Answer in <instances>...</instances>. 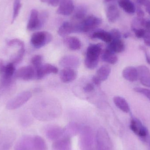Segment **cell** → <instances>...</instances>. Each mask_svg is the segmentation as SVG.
I'll list each match as a JSON object with an SVG mask.
<instances>
[{
    "instance_id": "obj_1",
    "label": "cell",
    "mask_w": 150,
    "mask_h": 150,
    "mask_svg": "<svg viewBox=\"0 0 150 150\" xmlns=\"http://www.w3.org/2000/svg\"><path fill=\"white\" fill-rule=\"evenodd\" d=\"M102 45L100 44L90 45L86 50L84 64L87 68L93 69L98 64L99 56L102 53Z\"/></svg>"
},
{
    "instance_id": "obj_2",
    "label": "cell",
    "mask_w": 150,
    "mask_h": 150,
    "mask_svg": "<svg viewBox=\"0 0 150 150\" xmlns=\"http://www.w3.org/2000/svg\"><path fill=\"white\" fill-rule=\"evenodd\" d=\"M75 33L88 32L96 29L102 23V19L94 16L85 17L82 21L73 23Z\"/></svg>"
},
{
    "instance_id": "obj_3",
    "label": "cell",
    "mask_w": 150,
    "mask_h": 150,
    "mask_svg": "<svg viewBox=\"0 0 150 150\" xmlns=\"http://www.w3.org/2000/svg\"><path fill=\"white\" fill-rule=\"evenodd\" d=\"M52 39V35L50 33L47 31H38L32 34L30 42L33 47L39 49L48 45Z\"/></svg>"
},
{
    "instance_id": "obj_4",
    "label": "cell",
    "mask_w": 150,
    "mask_h": 150,
    "mask_svg": "<svg viewBox=\"0 0 150 150\" xmlns=\"http://www.w3.org/2000/svg\"><path fill=\"white\" fill-rule=\"evenodd\" d=\"M96 141L97 150H112L110 137L105 129H99L96 134Z\"/></svg>"
},
{
    "instance_id": "obj_5",
    "label": "cell",
    "mask_w": 150,
    "mask_h": 150,
    "mask_svg": "<svg viewBox=\"0 0 150 150\" xmlns=\"http://www.w3.org/2000/svg\"><path fill=\"white\" fill-rule=\"evenodd\" d=\"M32 94L30 91H24L8 101L6 108L9 110H14L19 108L27 102L31 98Z\"/></svg>"
},
{
    "instance_id": "obj_6",
    "label": "cell",
    "mask_w": 150,
    "mask_h": 150,
    "mask_svg": "<svg viewBox=\"0 0 150 150\" xmlns=\"http://www.w3.org/2000/svg\"><path fill=\"white\" fill-rule=\"evenodd\" d=\"M80 143L83 149H89L93 143V135L91 129L89 127H82L80 132Z\"/></svg>"
},
{
    "instance_id": "obj_7",
    "label": "cell",
    "mask_w": 150,
    "mask_h": 150,
    "mask_svg": "<svg viewBox=\"0 0 150 150\" xmlns=\"http://www.w3.org/2000/svg\"><path fill=\"white\" fill-rule=\"evenodd\" d=\"M36 76V71L33 66H29L20 68L15 74V77L25 81L32 80Z\"/></svg>"
},
{
    "instance_id": "obj_8",
    "label": "cell",
    "mask_w": 150,
    "mask_h": 150,
    "mask_svg": "<svg viewBox=\"0 0 150 150\" xmlns=\"http://www.w3.org/2000/svg\"><path fill=\"white\" fill-rule=\"evenodd\" d=\"M44 23L40 18L39 13L36 9L32 10L27 24V30L34 31L39 30L43 26Z\"/></svg>"
},
{
    "instance_id": "obj_9",
    "label": "cell",
    "mask_w": 150,
    "mask_h": 150,
    "mask_svg": "<svg viewBox=\"0 0 150 150\" xmlns=\"http://www.w3.org/2000/svg\"><path fill=\"white\" fill-rule=\"evenodd\" d=\"M35 77L38 79H41L47 75L50 74H56L59 69L55 66L50 64H42L38 68L35 69Z\"/></svg>"
},
{
    "instance_id": "obj_10",
    "label": "cell",
    "mask_w": 150,
    "mask_h": 150,
    "mask_svg": "<svg viewBox=\"0 0 150 150\" xmlns=\"http://www.w3.org/2000/svg\"><path fill=\"white\" fill-rule=\"evenodd\" d=\"M59 64L64 68H71L75 69L79 65V59L77 56L75 55H65L61 59Z\"/></svg>"
},
{
    "instance_id": "obj_11",
    "label": "cell",
    "mask_w": 150,
    "mask_h": 150,
    "mask_svg": "<svg viewBox=\"0 0 150 150\" xmlns=\"http://www.w3.org/2000/svg\"><path fill=\"white\" fill-rule=\"evenodd\" d=\"M75 9L73 0H61L57 13L63 16H69Z\"/></svg>"
},
{
    "instance_id": "obj_12",
    "label": "cell",
    "mask_w": 150,
    "mask_h": 150,
    "mask_svg": "<svg viewBox=\"0 0 150 150\" xmlns=\"http://www.w3.org/2000/svg\"><path fill=\"white\" fill-rule=\"evenodd\" d=\"M138 79L143 85L150 87V71L146 66L142 65L137 69Z\"/></svg>"
},
{
    "instance_id": "obj_13",
    "label": "cell",
    "mask_w": 150,
    "mask_h": 150,
    "mask_svg": "<svg viewBox=\"0 0 150 150\" xmlns=\"http://www.w3.org/2000/svg\"><path fill=\"white\" fill-rule=\"evenodd\" d=\"M46 134L50 140L56 141L63 135L64 129L59 126H51L47 129Z\"/></svg>"
},
{
    "instance_id": "obj_14",
    "label": "cell",
    "mask_w": 150,
    "mask_h": 150,
    "mask_svg": "<svg viewBox=\"0 0 150 150\" xmlns=\"http://www.w3.org/2000/svg\"><path fill=\"white\" fill-rule=\"evenodd\" d=\"M77 76V73L75 69L64 68L60 73V78L63 83H68L73 82Z\"/></svg>"
},
{
    "instance_id": "obj_15",
    "label": "cell",
    "mask_w": 150,
    "mask_h": 150,
    "mask_svg": "<svg viewBox=\"0 0 150 150\" xmlns=\"http://www.w3.org/2000/svg\"><path fill=\"white\" fill-rule=\"evenodd\" d=\"M15 73V65L12 62L5 66L0 62V74L1 75V78L13 79Z\"/></svg>"
},
{
    "instance_id": "obj_16",
    "label": "cell",
    "mask_w": 150,
    "mask_h": 150,
    "mask_svg": "<svg viewBox=\"0 0 150 150\" xmlns=\"http://www.w3.org/2000/svg\"><path fill=\"white\" fill-rule=\"evenodd\" d=\"M15 150H33V138L25 136L21 138L16 144Z\"/></svg>"
},
{
    "instance_id": "obj_17",
    "label": "cell",
    "mask_w": 150,
    "mask_h": 150,
    "mask_svg": "<svg viewBox=\"0 0 150 150\" xmlns=\"http://www.w3.org/2000/svg\"><path fill=\"white\" fill-rule=\"evenodd\" d=\"M64 44L71 51H77L82 47V43L79 39L75 37H67L64 39Z\"/></svg>"
},
{
    "instance_id": "obj_18",
    "label": "cell",
    "mask_w": 150,
    "mask_h": 150,
    "mask_svg": "<svg viewBox=\"0 0 150 150\" xmlns=\"http://www.w3.org/2000/svg\"><path fill=\"white\" fill-rule=\"evenodd\" d=\"M122 75L125 79L130 82H135L138 79L137 69L133 67L125 68L122 71Z\"/></svg>"
},
{
    "instance_id": "obj_19",
    "label": "cell",
    "mask_w": 150,
    "mask_h": 150,
    "mask_svg": "<svg viewBox=\"0 0 150 150\" xmlns=\"http://www.w3.org/2000/svg\"><path fill=\"white\" fill-rule=\"evenodd\" d=\"M82 127L81 126L75 122H71L64 129V137L70 138L71 137L74 136L80 133Z\"/></svg>"
},
{
    "instance_id": "obj_20",
    "label": "cell",
    "mask_w": 150,
    "mask_h": 150,
    "mask_svg": "<svg viewBox=\"0 0 150 150\" xmlns=\"http://www.w3.org/2000/svg\"><path fill=\"white\" fill-rule=\"evenodd\" d=\"M52 148L53 150H71V143L70 138L64 137L55 141L53 144Z\"/></svg>"
},
{
    "instance_id": "obj_21",
    "label": "cell",
    "mask_w": 150,
    "mask_h": 150,
    "mask_svg": "<svg viewBox=\"0 0 150 150\" xmlns=\"http://www.w3.org/2000/svg\"><path fill=\"white\" fill-rule=\"evenodd\" d=\"M75 33L74 25L70 22H64L60 26L58 30V33L61 37H67L69 34Z\"/></svg>"
},
{
    "instance_id": "obj_22",
    "label": "cell",
    "mask_w": 150,
    "mask_h": 150,
    "mask_svg": "<svg viewBox=\"0 0 150 150\" xmlns=\"http://www.w3.org/2000/svg\"><path fill=\"white\" fill-rule=\"evenodd\" d=\"M106 14L108 21L110 23H114L120 17V12L117 6L112 4L107 8Z\"/></svg>"
},
{
    "instance_id": "obj_23",
    "label": "cell",
    "mask_w": 150,
    "mask_h": 150,
    "mask_svg": "<svg viewBox=\"0 0 150 150\" xmlns=\"http://www.w3.org/2000/svg\"><path fill=\"white\" fill-rule=\"evenodd\" d=\"M101 59L103 62L110 64H115L118 61V57L115 53L107 47L102 52Z\"/></svg>"
},
{
    "instance_id": "obj_24",
    "label": "cell",
    "mask_w": 150,
    "mask_h": 150,
    "mask_svg": "<svg viewBox=\"0 0 150 150\" xmlns=\"http://www.w3.org/2000/svg\"><path fill=\"white\" fill-rule=\"evenodd\" d=\"M92 38L100 40L105 43L109 44L112 41V38L110 32L100 30L94 32L91 35Z\"/></svg>"
},
{
    "instance_id": "obj_25",
    "label": "cell",
    "mask_w": 150,
    "mask_h": 150,
    "mask_svg": "<svg viewBox=\"0 0 150 150\" xmlns=\"http://www.w3.org/2000/svg\"><path fill=\"white\" fill-rule=\"evenodd\" d=\"M113 102L116 106L122 112L128 113L130 111L128 103L122 97L120 96L115 97L113 98Z\"/></svg>"
},
{
    "instance_id": "obj_26",
    "label": "cell",
    "mask_w": 150,
    "mask_h": 150,
    "mask_svg": "<svg viewBox=\"0 0 150 150\" xmlns=\"http://www.w3.org/2000/svg\"><path fill=\"white\" fill-rule=\"evenodd\" d=\"M107 47L115 53H119L124 51L125 45L121 40H112Z\"/></svg>"
},
{
    "instance_id": "obj_27",
    "label": "cell",
    "mask_w": 150,
    "mask_h": 150,
    "mask_svg": "<svg viewBox=\"0 0 150 150\" xmlns=\"http://www.w3.org/2000/svg\"><path fill=\"white\" fill-rule=\"evenodd\" d=\"M111 69L110 66L108 65H104L101 66L97 71L95 76L102 81L106 80L111 73Z\"/></svg>"
},
{
    "instance_id": "obj_28",
    "label": "cell",
    "mask_w": 150,
    "mask_h": 150,
    "mask_svg": "<svg viewBox=\"0 0 150 150\" xmlns=\"http://www.w3.org/2000/svg\"><path fill=\"white\" fill-rule=\"evenodd\" d=\"M118 4L125 12L129 14H134L135 12V6L130 0H119Z\"/></svg>"
},
{
    "instance_id": "obj_29",
    "label": "cell",
    "mask_w": 150,
    "mask_h": 150,
    "mask_svg": "<svg viewBox=\"0 0 150 150\" xmlns=\"http://www.w3.org/2000/svg\"><path fill=\"white\" fill-rule=\"evenodd\" d=\"M87 9L85 6L81 5L77 7L76 9H74L73 15V19L77 21H82L85 18Z\"/></svg>"
},
{
    "instance_id": "obj_30",
    "label": "cell",
    "mask_w": 150,
    "mask_h": 150,
    "mask_svg": "<svg viewBox=\"0 0 150 150\" xmlns=\"http://www.w3.org/2000/svg\"><path fill=\"white\" fill-rule=\"evenodd\" d=\"M33 150H46L47 145L41 137L36 136L33 138Z\"/></svg>"
},
{
    "instance_id": "obj_31",
    "label": "cell",
    "mask_w": 150,
    "mask_h": 150,
    "mask_svg": "<svg viewBox=\"0 0 150 150\" xmlns=\"http://www.w3.org/2000/svg\"><path fill=\"white\" fill-rule=\"evenodd\" d=\"M42 62H43V57L40 54L34 55L32 58L31 61L33 67L35 69L38 68L43 64Z\"/></svg>"
},
{
    "instance_id": "obj_32",
    "label": "cell",
    "mask_w": 150,
    "mask_h": 150,
    "mask_svg": "<svg viewBox=\"0 0 150 150\" xmlns=\"http://www.w3.org/2000/svg\"><path fill=\"white\" fill-rule=\"evenodd\" d=\"M25 53V47H20L19 51L18 52L17 54L13 58L12 60V63L16 65V64L20 63L23 59Z\"/></svg>"
},
{
    "instance_id": "obj_33",
    "label": "cell",
    "mask_w": 150,
    "mask_h": 150,
    "mask_svg": "<svg viewBox=\"0 0 150 150\" xmlns=\"http://www.w3.org/2000/svg\"><path fill=\"white\" fill-rule=\"evenodd\" d=\"M21 0H15L14 6H13V17H12V22L16 19V18L18 16V13L20 11L22 4H21Z\"/></svg>"
},
{
    "instance_id": "obj_34",
    "label": "cell",
    "mask_w": 150,
    "mask_h": 150,
    "mask_svg": "<svg viewBox=\"0 0 150 150\" xmlns=\"http://www.w3.org/2000/svg\"><path fill=\"white\" fill-rule=\"evenodd\" d=\"M140 126H140V123L134 119L131 120L130 124V128L131 130L136 134H137L140 128L142 127H140Z\"/></svg>"
},
{
    "instance_id": "obj_35",
    "label": "cell",
    "mask_w": 150,
    "mask_h": 150,
    "mask_svg": "<svg viewBox=\"0 0 150 150\" xmlns=\"http://www.w3.org/2000/svg\"><path fill=\"white\" fill-rule=\"evenodd\" d=\"M134 91L143 94L145 97H147L150 100V90L142 87H137L134 89Z\"/></svg>"
},
{
    "instance_id": "obj_36",
    "label": "cell",
    "mask_w": 150,
    "mask_h": 150,
    "mask_svg": "<svg viewBox=\"0 0 150 150\" xmlns=\"http://www.w3.org/2000/svg\"><path fill=\"white\" fill-rule=\"evenodd\" d=\"M8 45L9 46H18L20 47H25L24 43L20 40L15 39L11 40L8 42Z\"/></svg>"
},
{
    "instance_id": "obj_37",
    "label": "cell",
    "mask_w": 150,
    "mask_h": 150,
    "mask_svg": "<svg viewBox=\"0 0 150 150\" xmlns=\"http://www.w3.org/2000/svg\"><path fill=\"white\" fill-rule=\"evenodd\" d=\"M110 33L111 35V37H112V40L121 39V34L120 32L118 29H112L110 32Z\"/></svg>"
},
{
    "instance_id": "obj_38",
    "label": "cell",
    "mask_w": 150,
    "mask_h": 150,
    "mask_svg": "<svg viewBox=\"0 0 150 150\" xmlns=\"http://www.w3.org/2000/svg\"><path fill=\"white\" fill-rule=\"evenodd\" d=\"M132 30L134 32L135 36L137 38H143L145 36L147 31L146 30H144L143 28H140V29H134Z\"/></svg>"
},
{
    "instance_id": "obj_39",
    "label": "cell",
    "mask_w": 150,
    "mask_h": 150,
    "mask_svg": "<svg viewBox=\"0 0 150 150\" xmlns=\"http://www.w3.org/2000/svg\"><path fill=\"white\" fill-rule=\"evenodd\" d=\"M41 2L48 3L53 7H56L60 3V0H40Z\"/></svg>"
},
{
    "instance_id": "obj_40",
    "label": "cell",
    "mask_w": 150,
    "mask_h": 150,
    "mask_svg": "<svg viewBox=\"0 0 150 150\" xmlns=\"http://www.w3.org/2000/svg\"><path fill=\"white\" fill-rule=\"evenodd\" d=\"M94 90V86L92 83H88L85 86L83 87V90L85 92L90 93L93 91Z\"/></svg>"
},
{
    "instance_id": "obj_41",
    "label": "cell",
    "mask_w": 150,
    "mask_h": 150,
    "mask_svg": "<svg viewBox=\"0 0 150 150\" xmlns=\"http://www.w3.org/2000/svg\"><path fill=\"white\" fill-rule=\"evenodd\" d=\"M147 130H146V129L143 127H142L140 128V130H139V132H138V134H137V135L141 137H145L147 136Z\"/></svg>"
},
{
    "instance_id": "obj_42",
    "label": "cell",
    "mask_w": 150,
    "mask_h": 150,
    "mask_svg": "<svg viewBox=\"0 0 150 150\" xmlns=\"http://www.w3.org/2000/svg\"><path fill=\"white\" fill-rule=\"evenodd\" d=\"M143 39L144 43L148 46L150 47V33L148 32L146 33L145 36L144 37Z\"/></svg>"
},
{
    "instance_id": "obj_43",
    "label": "cell",
    "mask_w": 150,
    "mask_h": 150,
    "mask_svg": "<svg viewBox=\"0 0 150 150\" xmlns=\"http://www.w3.org/2000/svg\"><path fill=\"white\" fill-rule=\"evenodd\" d=\"M92 82L94 84L99 86L101 84V81L96 76H93L92 78Z\"/></svg>"
},
{
    "instance_id": "obj_44",
    "label": "cell",
    "mask_w": 150,
    "mask_h": 150,
    "mask_svg": "<svg viewBox=\"0 0 150 150\" xmlns=\"http://www.w3.org/2000/svg\"><path fill=\"white\" fill-rule=\"evenodd\" d=\"M137 14L139 18H143L144 16V13L141 8H137Z\"/></svg>"
},
{
    "instance_id": "obj_45",
    "label": "cell",
    "mask_w": 150,
    "mask_h": 150,
    "mask_svg": "<svg viewBox=\"0 0 150 150\" xmlns=\"http://www.w3.org/2000/svg\"><path fill=\"white\" fill-rule=\"evenodd\" d=\"M145 6V9L146 11L149 13L150 16V0H147V1L145 2L144 4Z\"/></svg>"
},
{
    "instance_id": "obj_46",
    "label": "cell",
    "mask_w": 150,
    "mask_h": 150,
    "mask_svg": "<svg viewBox=\"0 0 150 150\" xmlns=\"http://www.w3.org/2000/svg\"><path fill=\"white\" fill-rule=\"evenodd\" d=\"M142 50L144 51V52L145 54V56H146V59L147 61V62H148V64L150 65V55L148 54V52L146 51V49L144 47H142Z\"/></svg>"
},
{
    "instance_id": "obj_47",
    "label": "cell",
    "mask_w": 150,
    "mask_h": 150,
    "mask_svg": "<svg viewBox=\"0 0 150 150\" xmlns=\"http://www.w3.org/2000/svg\"><path fill=\"white\" fill-rule=\"evenodd\" d=\"M136 1L139 4L144 5V4L147 1V0H136Z\"/></svg>"
},
{
    "instance_id": "obj_48",
    "label": "cell",
    "mask_w": 150,
    "mask_h": 150,
    "mask_svg": "<svg viewBox=\"0 0 150 150\" xmlns=\"http://www.w3.org/2000/svg\"><path fill=\"white\" fill-rule=\"evenodd\" d=\"M113 1V0H104V2H108L111 1Z\"/></svg>"
}]
</instances>
